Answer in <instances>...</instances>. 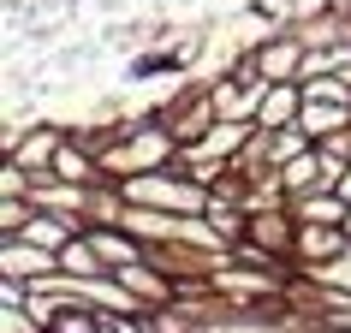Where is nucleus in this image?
Listing matches in <instances>:
<instances>
[{
  "mask_svg": "<svg viewBox=\"0 0 351 333\" xmlns=\"http://www.w3.org/2000/svg\"><path fill=\"white\" fill-rule=\"evenodd\" d=\"M66 226H77V221H60V214H42V221H30V226H24V238H30V244H42V250H54V256H60V250L72 244V238H66Z\"/></svg>",
  "mask_w": 351,
  "mask_h": 333,
  "instance_id": "423d86ee",
  "label": "nucleus"
},
{
  "mask_svg": "<svg viewBox=\"0 0 351 333\" xmlns=\"http://www.w3.org/2000/svg\"><path fill=\"white\" fill-rule=\"evenodd\" d=\"M298 113H304V108H298V90H292V84H280L274 95H262V125H268V131H280L286 119H298Z\"/></svg>",
  "mask_w": 351,
  "mask_h": 333,
  "instance_id": "39448f33",
  "label": "nucleus"
},
{
  "mask_svg": "<svg viewBox=\"0 0 351 333\" xmlns=\"http://www.w3.org/2000/svg\"><path fill=\"white\" fill-rule=\"evenodd\" d=\"M48 155H60V143H54V131H42L36 143H24V149H19V161H24V166H36V161H48Z\"/></svg>",
  "mask_w": 351,
  "mask_h": 333,
  "instance_id": "1a4fd4ad",
  "label": "nucleus"
},
{
  "mask_svg": "<svg viewBox=\"0 0 351 333\" xmlns=\"http://www.w3.org/2000/svg\"><path fill=\"white\" fill-rule=\"evenodd\" d=\"M101 268H108V262H101L95 244H77V238H72L66 250H60V274H72V280H95Z\"/></svg>",
  "mask_w": 351,
  "mask_h": 333,
  "instance_id": "20e7f679",
  "label": "nucleus"
},
{
  "mask_svg": "<svg viewBox=\"0 0 351 333\" xmlns=\"http://www.w3.org/2000/svg\"><path fill=\"white\" fill-rule=\"evenodd\" d=\"M333 190H339V203H351V173H339V179H333Z\"/></svg>",
  "mask_w": 351,
  "mask_h": 333,
  "instance_id": "9b49d317",
  "label": "nucleus"
},
{
  "mask_svg": "<svg viewBox=\"0 0 351 333\" xmlns=\"http://www.w3.org/2000/svg\"><path fill=\"white\" fill-rule=\"evenodd\" d=\"M54 268H60L54 250H42V244H30V250H24L19 238H6V274H12V280H24V274L42 280V274H54Z\"/></svg>",
  "mask_w": 351,
  "mask_h": 333,
  "instance_id": "f257e3e1",
  "label": "nucleus"
},
{
  "mask_svg": "<svg viewBox=\"0 0 351 333\" xmlns=\"http://www.w3.org/2000/svg\"><path fill=\"white\" fill-rule=\"evenodd\" d=\"M304 250H339V232H328V226H322V232H304Z\"/></svg>",
  "mask_w": 351,
  "mask_h": 333,
  "instance_id": "9d476101",
  "label": "nucleus"
},
{
  "mask_svg": "<svg viewBox=\"0 0 351 333\" xmlns=\"http://www.w3.org/2000/svg\"><path fill=\"white\" fill-rule=\"evenodd\" d=\"M54 179H66V185H84V179H90V155L60 149V155H54Z\"/></svg>",
  "mask_w": 351,
  "mask_h": 333,
  "instance_id": "6e6552de",
  "label": "nucleus"
},
{
  "mask_svg": "<svg viewBox=\"0 0 351 333\" xmlns=\"http://www.w3.org/2000/svg\"><path fill=\"white\" fill-rule=\"evenodd\" d=\"M113 333H155V328H137V321H125V315H119V321H113Z\"/></svg>",
  "mask_w": 351,
  "mask_h": 333,
  "instance_id": "f8f14e48",
  "label": "nucleus"
},
{
  "mask_svg": "<svg viewBox=\"0 0 351 333\" xmlns=\"http://www.w3.org/2000/svg\"><path fill=\"white\" fill-rule=\"evenodd\" d=\"M90 244L101 250V262H119V268H131V262H137V244H131V238H113V232H90Z\"/></svg>",
  "mask_w": 351,
  "mask_h": 333,
  "instance_id": "0eeeda50",
  "label": "nucleus"
},
{
  "mask_svg": "<svg viewBox=\"0 0 351 333\" xmlns=\"http://www.w3.org/2000/svg\"><path fill=\"white\" fill-rule=\"evenodd\" d=\"M298 66H304V48H298L292 36H286V42H274V48H262V54L250 60V72H262V77L274 72V84H286V72H298Z\"/></svg>",
  "mask_w": 351,
  "mask_h": 333,
  "instance_id": "f03ea898",
  "label": "nucleus"
},
{
  "mask_svg": "<svg viewBox=\"0 0 351 333\" xmlns=\"http://www.w3.org/2000/svg\"><path fill=\"white\" fill-rule=\"evenodd\" d=\"M42 328L48 333H101V315L84 310V304H60V310L42 315Z\"/></svg>",
  "mask_w": 351,
  "mask_h": 333,
  "instance_id": "7ed1b4c3",
  "label": "nucleus"
}]
</instances>
